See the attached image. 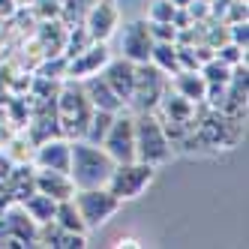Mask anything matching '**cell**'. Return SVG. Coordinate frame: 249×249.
<instances>
[{
	"mask_svg": "<svg viewBox=\"0 0 249 249\" xmlns=\"http://www.w3.org/2000/svg\"><path fill=\"white\" fill-rule=\"evenodd\" d=\"M114 168V159L105 153L99 144H78L69 147V177H72L75 189H90V186H105L108 174Z\"/></svg>",
	"mask_w": 249,
	"mask_h": 249,
	"instance_id": "cell-1",
	"label": "cell"
},
{
	"mask_svg": "<svg viewBox=\"0 0 249 249\" xmlns=\"http://www.w3.org/2000/svg\"><path fill=\"white\" fill-rule=\"evenodd\" d=\"M135 126V159L147 165H162L171 156V141L162 129V120H159L153 111H141L138 120H132Z\"/></svg>",
	"mask_w": 249,
	"mask_h": 249,
	"instance_id": "cell-2",
	"label": "cell"
},
{
	"mask_svg": "<svg viewBox=\"0 0 249 249\" xmlns=\"http://www.w3.org/2000/svg\"><path fill=\"white\" fill-rule=\"evenodd\" d=\"M57 108H60V111H57L60 132H66V135H78V138H81V132H84V126H87V120H90V114H93V105H90V99H87L84 87H78L72 78H69V81L60 87Z\"/></svg>",
	"mask_w": 249,
	"mask_h": 249,
	"instance_id": "cell-3",
	"label": "cell"
},
{
	"mask_svg": "<svg viewBox=\"0 0 249 249\" xmlns=\"http://www.w3.org/2000/svg\"><path fill=\"white\" fill-rule=\"evenodd\" d=\"M150 180H153V165L138 162V159H132V162H114L108 180H105V189L111 195H117L120 201H126V198H138L150 186Z\"/></svg>",
	"mask_w": 249,
	"mask_h": 249,
	"instance_id": "cell-4",
	"label": "cell"
},
{
	"mask_svg": "<svg viewBox=\"0 0 249 249\" xmlns=\"http://www.w3.org/2000/svg\"><path fill=\"white\" fill-rule=\"evenodd\" d=\"M72 201L81 213V219L87 228H96L102 225L108 216H114L117 207H120V198L117 195H111L105 186H90V189H75Z\"/></svg>",
	"mask_w": 249,
	"mask_h": 249,
	"instance_id": "cell-5",
	"label": "cell"
},
{
	"mask_svg": "<svg viewBox=\"0 0 249 249\" xmlns=\"http://www.w3.org/2000/svg\"><path fill=\"white\" fill-rule=\"evenodd\" d=\"M165 72L159 66H153L150 60L147 63H135V84H132V96L129 102L135 105L138 111H153L159 96L165 93Z\"/></svg>",
	"mask_w": 249,
	"mask_h": 249,
	"instance_id": "cell-6",
	"label": "cell"
},
{
	"mask_svg": "<svg viewBox=\"0 0 249 249\" xmlns=\"http://www.w3.org/2000/svg\"><path fill=\"white\" fill-rule=\"evenodd\" d=\"M105 153H108L114 162H132L135 159V126H132V117H117L111 120L108 132H105L102 144Z\"/></svg>",
	"mask_w": 249,
	"mask_h": 249,
	"instance_id": "cell-7",
	"label": "cell"
},
{
	"mask_svg": "<svg viewBox=\"0 0 249 249\" xmlns=\"http://www.w3.org/2000/svg\"><path fill=\"white\" fill-rule=\"evenodd\" d=\"M153 51V36H150V21H129L120 30V57L132 63H147Z\"/></svg>",
	"mask_w": 249,
	"mask_h": 249,
	"instance_id": "cell-8",
	"label": "cell"
},
{
	"mask_svg": "<svg viewBox=\"0 0 249 249\" xmlns=\"http://www.w3.org/2000/svg\"><path fill=\"white\" fill-rule=\"evenodd\" d=\"M117 21H120V12L111 0H96V3L84 12V27L87 33L93 36V42H105L117 30Z\"/></svg>",
	"mask_w": 249,
	"mask_h": 249,
	"instance_id": "cell-9",
	"label": "cell"
},
{
	"mask_svg": "<svg viewBox=\"0 0 249 249\" xmlns=\"http://www.w3.org/2000/svg\"><path fill=\"white\" fill-rule=\"evenodd\" d=\"M195 105H198V102H192V99H186L180 93H171L165 87V93L159 96L156 108L165 114L162 123H174V126H183V129L192 132V126H195Z\"/></svg>",
	"mask_w": 249,
	"mask_h": 249,
	"instance_id": "cell-10",
	"label": "cell"
},
{
	"mask_svg": "<svg viewBox=\"0 0 249 249\" xmlns=\"http://www.w3.org/2000/svg\"><path fill=\"white\" fill-rule=\"evenodd\" d=\"M105 63H108L105 42H93V45H87L81 54H75V57L66 60V75L72 78V81H78V78H87V75H96Z\"/></svg>",
	"mask_w": 249,
	"mask_h": 249,
	"instance_id": "cell-11",
	"label": "cell"
},
{
	"mask_svg": "<svg viewBox=\"0 0 249 249\" xmlns=\"http://www.w3.org/2000/svg\"><path fill=\"white\" fill-rule=\"evenodd\" d=\"M102 78L108 81V87L123 99V102H129L132 96V84H135V63L126 60V57H108V63L102 66Z\"/></svg>",
	"mask_w": 249,
	"mask_h": 249,
	"instance_id": "cell-12",
	"label": "cell"
},
{
	"mask_svg": "<svg viewBox=\"0 0 249 249\" xmlns=\"http://www.w3.org/2000/svg\"><path fill=\"white\" fill-rule=\"evenodd\" d=\"M33 183H36V192H45L51 195L54 201H63V198H72L75 195V183L66 171H51V168H42L33 174Z\"/></svg>",
	"mask_w": 249,
	"mask_h": 249,
	"instance_id": "cell-13",
	"label": "cell"
},
{
	"mask_svg": "<svg viewBox=\"0 0 249 249\" xmlns=\"http://www.w3.org/2000/svg\"><path fill=\"white\" fill-rule=\"evenodd\" d=\"M36 228H39V225L27 216V210H24V207H15V210H9L6 216L0 219V234H3V237L21 240L24 246H30L33 240H36Z\"/></svg>",
	"mask_w": 249,
	"mask_h": 249,
	"instance_id": "cell-14",
	"label": "cell"
},
{
	"mask_svg": "<svg viewBox=\"0 0 249 249\" xmlns=\"http://www.w3.org/2000/svg\"><path fill=\"white\" fill-rule=\"evenodd\" d=\"M69 147H72V144H69V141H60V138L39 141V147H36V165L69 174Z\"/></svg>",
	"mask_w": 249,
	"mask_h": 249,
	"instance_id": "cell-15",
	"label": "cell"
},
{
	"mask_svg": "<svg viewBox=\"0 0 249 249\" xmlns=\"http://www.w3.org/2000/svg\"><path fill=\"white\" fill-rule=\"evenodd\" d=\"M84 93H87V99H90L93 108H105V111H120V108H123V99L111 90L108 81H105L99 72H96V75H87Z\"/></svg>",
	"mask_w": 249,
	"mask_h": 249,
	"instance_id": "cell-16",
	"label": "cell"
},
{
	"mask_svg": "<svg viewBox=\"0 0 249 249\" xmlns=\"http://www.w3.org/2000/svg\"><path fill=\"white\" fill-rule=\"evenodd\" d=\"M171 87H174V93H180V96H186L192 102H204L207 81H204V75L198 72V69H177Z\"/></svg>",
	"mask_w": 249,
	"mask_h": 249,
	"instance_id": "cell-17",
	"label": "cell"
},
{
	"mask_svg": "<svg viewBox=\"0 0 249 249\" xmlns=\"http://www.w3.org/2000/svg\"><path fill=\"white\" fill-rule=\"evenodd\" d=\"M21 207L27 210V216L36 222V225H42V222H48V219H54V210H57V201L51 198V195H45V192H30L27 198L21 201Z\"/></svg>",
	"mask_w": 249,
	"mask_h": 249,
	"instance_id": "cell-18",
	"label": "cell"
},
{
	"mask_svg": "<svg viewBox=\"0 0 249 249\" xmlns=\"http://www.w3.org/2000/svg\"><path fill=\"white\" fill-rule=\"evenodd\" d=\"M54 222H57L63 231H75V234H84V231H87V225H84V219H81V213H78V207H75V201H72V198L57 201Z\"/></svg>",
	"mask_w": 249,
	"mask_h": 249,
	"instance_id": "cell-19",
	"label": "cell"
},
{
	"mask_svg": "<svg viewBox=\"0 0 249 249\" xmlns=\"http://www.w3.org/2000/svg\"><path fill=\"white\" fill-rule=\"evenodd\" d=\"M111 120H114V111L93 108V114H90V120H87V126H84L81 138L87 141V144H102V138H105V132H108Z\"/></svg>",
	"mask_w": 249,
	"mask_h": 249,
	"instance_id": "cell-20",
	"label": "cell"
},
{
	"mask_svg": "<svg viewBox=\"0 0 249 249\" xmlns=\"http://www.w3.org/2000/svg\"><path fill=\"white\" fill-rule=\"evenodd\" d=\"M6 177H9V183H12V198L15 201H24L27 195L36 189V183H33V168L30 165H18L15 171H9Z\"/></svg>",
	"mask_w": 249,
	"mask_h": 249,
	"instance_id": "cell-21",
	"label": "cell"
},
{
	"mask_svg": "<svg viewBox=\"0 0 249 249\" xmlns=\"http://www.w3.org/2000/svg\"><path fill=\"white\" fill-rule=\"evenodd\" d=\"M150 63L159 66L162 72H177V45L174 42H153V51H150Z\"/></svg>",
	"mask_w": 249,
	"mask_h": 249,
	"instance_id": "cell-22",
	"label": "cell"
},
{
	"mask_svg": "<svg viewBox=\"0 0 249 249\" xmlns=\"http://www.w3.org/2000/svg\"><path fill=\"white\" fill-rule=\"evenodd\" d=\"M87 45H93V36H90V33H87V27H84V24H78L75 30H66V42H63V57L69 60V57L81 54V51H84Z\"/></svg>",
	"mask_w": 249,
	"mask_h": 249,
	"instance_id": "cell-23",
	"label": "cell"
},
{
	"mask_svg": "<svg viewBox=\"0 0 249 249\" xmlns=\"http://www.w3.org/2000/svg\"><path fill=\"white\" fill-rule=\"evenodd\" d=\"M174 3L171 0H153L150 9H147V21H171V15H174Z\"/></svg>",
	"mask_w": 249,
	"mask_h": 249,
	"instance_id": "cell-24",
	"label": "cell"
},
{
	"mask_svg": "<svg viewBox=\"0 0 249 249\" xmlns=\"http://www.w3.org/2000/svg\"><path fill=\"white\" fill-rule=\"evenodd\" d=\"M216 57L222 60V63H228V66H234V63H240V60H246V51L240 48V45H234V42H225V45H219L216 48Z\"/></svg>",
	"mask_w": 249,
	"mask_h": 249,
	"instance_id": "cell-25",
	"label": "cell"
},
{
	"mask_svg": "<svg viewBox=\"0 0 249 249\" xmlns=\"http://www.w3.org/2000/svg\"><path fill=\"white\" fill-rule=\"evenodd\" d=\"M150 36H153V42H174L177 27L171 21H150Z\"/></svg>",
	"mask_w": 249,
	"mask_h": 249,
	"instance_id": "cell-26",
	"label": "cell"
},
{
	"mask_svg": "<svg viewBox=\"0 0 249 249\" xmlns=\"http://www.w3.org/2000/svg\"><path fill=\"white\" fill-rule=\"evenodd\" d=\"M228 39L246 51V48H249V24H246V21H234V24H228Z\"/></svg>",
	"mask_w": 249,
	"mask_h": 249,
	"instance_id": "cell-27",
	"label": "cell"
},
{
	"mask_svg": "<svg viewBox=\"0 0 249 249\" xmlns=\"http://www.w3.org/2000/svg\"><path fill=\"white\" fill-rule=\"evenodd\" d=\"M186 12H189L192 21H207V18H210V6L204 3V0H189V3H186Z\"/></svg>",
	"mask_w": 249,
	"mask_h": 249,
	"instance_id": "cell-28",
	"label": "cell"
},
{
	"mask_svg": "<svg viewBox=\"0 0 249 249\" xmlns=\"http://www.w3.org/2000/svg\"><path fill=\"white\" fill-rule=\"evenodd\" d=\"M15 12V0H0V15H12Z\"/></svg>",
	"mask_w": 249,
	"mask_h": 249,
	"instance_id": "cell-29",
	"label": "cell"
},
{
	"mask_svg": "<svg viewBox=\"0 0 249 249\" xmlns=\"http://www.w3.org/2000/svg\"><path fill=\"white\" fill-rule=\"evenodd\" d=\"M117 246H129V249H132V246H141V243H138V240H132V237H120V240H117Z\"/></svg>",
	"mask_w": 249,
	"mask_h": 249,
	"instance_id": "cell-30",
	"label": "cell"
},
{
	"mask_svg": "<svg viewBox=\"0 0 249 249\" xmlns=\"http://www.w3.org/2000/svg\"><path fill=\"white\" fill-rule=\"evenodd\" d=\"M171 3H174V6H186V3H189V0H171Z\"/></svg>",
	"mask_w": 249,
	"mask_h": 249,
	"instance_id": "cell-31",
	"label": "cell"
},
{
	"mask_svg": "<svg viewBox=\"0 0 249 249\" xmlns=\"http://www.w3.org/2000/svg\"><path fill=\"white\" fill-rule=\"evenodd\" d=\"M204 3H210V0H204Z\"/></svg>",
	"mask_w": 249,
	"mask_h": 249,
	"instance_id": "cell-32",
	"label": "cell"
}]
</instances>
